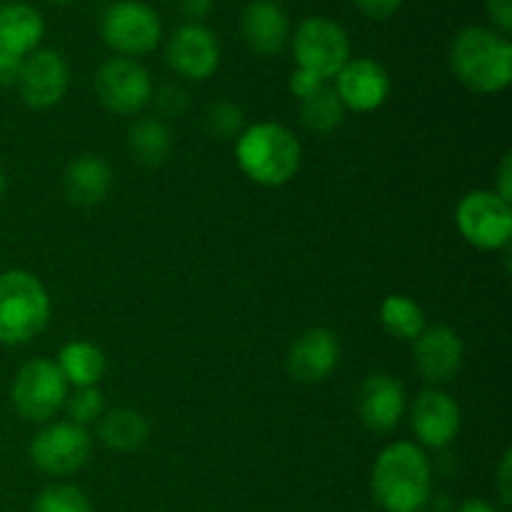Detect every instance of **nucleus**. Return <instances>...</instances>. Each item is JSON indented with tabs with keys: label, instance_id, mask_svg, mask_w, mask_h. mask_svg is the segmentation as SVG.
<instances>
[{
	"label": "nucleus",
	"instance_id": "1",
	"mask_svg": "<svg viewBox=\"0 0 512 512\" xmlns=\"http://www.w3.org/2000/svg\"><path fill=\"white\" fill-rule=\"evenodd\" d=\"M375 503L385 512H423L433 498V465L418 443L398 440L375 458L370 478Z\"/></svg>",
	"mask_w": 512,
	"mask_h": 512
},
{
	"label": "nucleus",
	"instance_id": "2",
	"mask_svg": "<svg viewBox=\"0 0 512 512\" xmlns=\"http://www.w3.org/2000/svg\"><path fill=\"white\" fill-rule=\"evenodd\" d=\"M450 68L468 90L503 93L512 80V43L493 28H463L450 45Z\"/></svg>",
	"mask_w": 512,
	"mask_h": 512
},
{
	"label": "nucleus",
	"instance_id": "3",
	"mask_svg": "<svg viewBox=\"0 0 512 512\" xmlns=\"http://www.w3.org/2000/svg\"><path fill=\"white\" fill-rule=\"evenodd\" d=\"M235 160L245 178L263 188H280L298 175L303 148L285 125L253 123L235 138Z\"/></svg>",
	"mask_w": 512,
	"mask_h": 512
},
{
	"label": "nucleus",
	"instance_id": "4",
	"mask_svg": "<svg viewBox=\"0 0 512 512\" xmlns=\"http://www.w3.org/2000/svg\"><path fill=\"white\" fill-rule=\"evenodd\" d=\"M50 323V295L28 270L0 273V343L28 345Z\"/></svg>",
	"mask_w": 512,
	"mask_h": 512
},
{
	"label": "nucleus",
	"instance_id": "5",
	"mask_svg": "<svg viewBox=\"0 0 512 512\" xmlns=\"http://www.w3.org/2000/svg\"><path fill=\"white\" fill-rule=\"evenodd\" d=\"M100 35L115 55L135 60L158 48L163 23L143 0H115L100 18Z\"/></svg>",
	"mask_w": 512,
	"mask_h": 512
},
{
	"label": "nucleus",
	"instance_id": "6",
	"mask_svg": "<svg viewBox=\"0 0 512 512\" xmlns=\"http://www.w3.org/2000/svg\"><path fill=\"white\" fill-rule=\"evenodd\" d=\"M68 380L55 360L33 358L18 370L10 385V400L18 415L28 423H48L63 410L68 400Z\"/></svg>",
	"mask_w": 512,
	"mask_h": 512
},
{
	"label": "nucleus",
	"instance_id": "7",
	"mask_svg": "<svg viewBox=\"0 0 512 512\" xmlns=\"http://www.w3.org/2000/svg\"><path fill=\"white\" fill-rule=\"evenodd\" d=\"M455 225L478 250H503L512 238V205L495 190H473L455 208Z\"/></svg>",
	"mask_w": 512,
	"mask_h": 512
},
{
	"label": "nucleus",
	"instance_id": "8",
	"mask_svg": "<svg viewBox=\"0 0 512 512\" xmlns=\"http://www.w3.org/2000/svg\"><path fill=\"white\" fill-rule=\"evenodd\" d=\"M293 55L298 68L330 80L350 60L348 33L343 25L325 15L305 18L293 35Z\"/></svg>",
	"mask_w": 512,
	"mask_h": 512
},
{
	"label": "nucleus",
	"instance_id": "9",
	"mask_svg": "<svg viewBox=\"0 0 512 512\" xmlns=\"http://www.w3.org/2000/svg\"><path fill=\"white\" fill-rule=\"evenodd\" d=\"M90 435L70 420L50 423L30 443V463L50 478H68L83 470L90 458Z\"/></svg>",
	"mask_w": 512,
	"mask_h": 512
},
{
	"label": "nucleus",
	"instance_id": "10",
	"mask_svg": "<svg viewBox=\"0 0 512 512\" xmlns=\"http://www.w3.org/2000/svg\"><path fill=\"white\" fill-rule=\"evenodd\" d=\"M95 95L115 115H135L153 98V80L133 58H108L95 73Z\"/></svg>",
	"mask_w": 512,
	"mask_h": 512
},
{
	"label": "nucleus",
	"instance_id": "11",
	"mask_svg": "<svg viewBox=\"0 0 512 512\" xmlns=\"http://www.w3.org/2000/svg\"><path fill=\"white\" fill-rule=\"evenodd\" d=\"M70 85V65L58 50L38 48L20 63L18 88L20 100L33 110H48L65 98Z\"/></svg>",
	"mask_w": 512,
	"mask_h": 512
},
{
	"label": "nucleus",
	"instance_id": "12",
	"mask_svg": "<svg viewBox=\"0 0 512 512\" xmlns=\"http://www.w3.org/2000/svg\"><path fill=\"white\" fill-rule=\"evenodd\" d=\"M165 63L185 80H208L220 65L218 35L203 23H183L165 43Z\"/></svg>",
	"mask_w": 512,
	"mask_h": 512
},
{
	"label": "nucleus",
	"instance_id": "13",
	"mask_svg": "<svg viewBox=\"0 0 512 512\" xmlns=\"http://www.w3.org/2000/svg\"><path fill=\"white\" fill-rule=\"evenodd\" d=\"M333 90L345 110L373 113L390 98V75L373 58H350L335 75Z\"/></svg>",
	"mask_w": 512,
	"mask_h": 512
},
{
	"label": "nucleus",
	"instance_id": "14",
	"mask_svg": "<svg viewBox=\"0 0 512 512\" xmlns=\"http://www.w3.org/2000/svg\"><path fill=\"white\" fill-rule=\"evenodd\" d=\"M413 433L420 448L443 450L458 438L463 413L458 400L440 388H425L413 403Z\"/></svg>",
	"mask_w": 512,
	"mask_h": 512
},
{
	"label": "nucleus",
	"instance_id": "15",
	"mask_svg": "<svg viewBox=\"0 0 512 512\" xmlns=\"http://www.w3.org/2000/svg\"><path fill=\"white\" fill-rule=\"evenodd\" d=\"M413 358L420 375L430 385H448L458 378L465 360V345L460 335L448 325L425 328L413 340Z\"/></svg>",
	"mask_w": 512,
	"mask_h": 512
},
{
	"label": "nucleus",
	"instance_id": "16",
	"mask_svg": "<svg viewBox=\"0 0 512 512\" xmlns=\"http://www.w3.org/2000/svg\"><path fill=\"white\" fill-rule=\"evenodd\" d=\"M288 373L298 383L315 385L333 375L340 363L338 335L328 328H310L295 338L288 350Z\"/></svg>",
	"mask_w": 512,
	"mask_h": 512
},
{
	"label": "nucleus",
	"instance_id": "17",
	"mask_svg": "<svg viewBox=\"0 0 512 512\" xmlns=\"http://www.w3.org/2000/svg\"><path fill=\"white\" fill-rule=\"evenodd\" d=\"M405 388L393 375H370L358 393V415L373 433H390L405 415Z\"/></svg>",
	"mask_w": 512,
	"mask_h": 512
},
{
	"label": "nucleus",
	"instance_id": "18",
	"mask_svg": "<svg viewBox=\"0 0 512 512\" xmlns=\"http://www.w3.org/2000/svg\"><path fill=\"white\" fill-rule=\"evenodd\" d=\"M245 45L258 55H278L290 38L288 13L278 0H250L240 18Z\"/></svg>",
	"mask_w": 512,
	"mask_h": 512
},
{
	"label": "nucleus",
	"instance_id": "19",
	"mask_svg": "<svg viewBox=\"0 0 512 512\" xmlns=\"http://www.w3.org/2000/svg\"><path fill=\"white\" fill-rule=\"evenodd\" d=\"M113 188V168L98 155H80L65 168L63 190L70 203L93 208L108 198Z\"/></svg>",
	"mask_w": 512,
	"mask_h": 512
},
{
	"label": "nucleus",
	"instance_id": "20",
	"mask_svg": "<svg viewBox=\"0 0 512 512\" xmlns=\"http://www.w3.org/2000/svg\"><path fill=\"white\" fill-rule=\"evenodd\" d=\"M45 35V20L38 8L28 3H3L0 5V48L25 58L38 50Z\"/></svg>",
	"mask_w": 512,
	"mask_h": 512
},
{
	"label": "nucleus",
	"instance_id": "21",
	"mask_svg": "<svg viewBox=\"0 0 512 512\" xmlns=\"http://www.w3.org/2000/svg\"><path fill=\"white\" fill-rule=\"evenodd\" d=\"M55 365L73 388H95L108 368L103 350L88 340H70L68 345H63Z\"/></svg>",
	"mask_w": 512,
	"mask_h": 512
},
{
	"label": "nucleus",
	"instance_id": "22",
	"mask_svg": "<svg viewBox=\"0 0 512 512\" xmlns=\"http://www.w3.org/2000/svg\"><path fill=\"white\" fill-rule=\"evenodd\" d=\"M150 425L143 418V413L133 408H115L110 413H103L98 420V438L100 443L115 453H133L140 450L148 440Z\"/></svg>",
	"mask_w": 512,
	"mask_h": 512
},
{
	"label": "nucleus",
	"instance_id": "23",
	"mask_svg": "<svg viewBox=\"0 0 512 512\" xmlns=\"http://www.w3.org/2000/svg\"><path fill=\"white\" fill-rule=\"evenodd\" d=\"M170 148H173V135L168 125L160 118H140L128 130V150L140 165L145 168H158L165 163Z\"/></svg>",
	"mask_w": 512,
	"mask_h": 512
},
{
	"label": "nucleus",
	"instance_id": "24",
	"mask_svg": "<svg viewBox=\"0 0 512 512\" xmlns=\"http://www.w3.org/2000/svg\"><path fill=\"white\" fill-rule=\"evenodd\" d=\"M380 323L388 335L398 340L413 343L428 325H425V310L408 295H388L380 305Z\"/></svg>",
	"mask_w": 512,
	"mask_h": 512
},
{
	"label": "nucleus",
	"instance_id": "25",
	"mask_svg": "<svg viewBox=\"0 0 512 512\" xmlns=\"http://www.w3.org/2000/svg\"><path fill=\"white\" fill-rule=\"evenodd\" d=\"M300 120L310 133L328 135L338 130L345 120V108L338 93L330 85H325L315 95L300 100Z\"/></svg>",
	"mask_w": 512,
	"mask_h": 512
},
{
	"label": "nucleus",
	"instance_id": "26",
	"mask_svg": "<svg viewBox=\"0 0 512 512\" xmlns=\"http://www.w3.org/2000/svg\"><path fill=\"white\" fill-rule=\"evenodd\" d=\"M30 512H93V503L80 488L70 483H58L45 488L35 498Z\"/></svg>",
	"mask_w": 512,
	"mask_h": 512
},
{
	"label": "nucleus",
	"instance_id": "27",
	"mask_svg": "<svg viewBox=\"0 0 512 512\" xmlns=\"http://www.w3.org/2000/svg\"><path fill=\"white\" fill-rule=\"evenodd\" d=\"M63 408H65V413H68L70 423L85 428V425H90V423H95V420L103 418L105 398H103V393L98 390V385H95V388H78L73 395H68V400H65Z\"/></svg>",
	"mask_w": 512,
	"mask_h": 512
},
{
	"label": "nucleus",
	"instance_id": "28",
	"mask_svg": "<svg viewBox=\"0 0 512 512\" xmlns=\"http://www.w3.org/2000/svg\"><path fill=\"white\" fill-rule=\"evenodd\" d=\"M205 120H208L210 133L220 140L238 138V135L245 130L243 110H240L235 103H228V100H220V103L210 105Z\"/></svg>",
	"mask_w": 512,
	"mask_h": 512
},
{
	"label": "nucleus",
	"instance_id": "29",
	"mask_svg": "<svg viewBox=\"0 0 512 512\" xmlns=\"http://www.w3.org/2000/svg\"><path fill=\"white\" fill-rule=\"evenodd\" d=\"M155 108L160 110V115L165 118H178L188 108V93L178 85H163V88L155 93Z\"/></svg>",
	"mask_w": 512,
	"mask_h": 512
},
{
	"label": "nucleus",
	"instance_id": "30",
	"mask_svg": "<svg viewBox=\"0 0 512 512\" xmlns=\"http://www.w3.org/2000/svg\"><path fill=\"white\" fill-rule=\"evenodd\" d=\"M325 85L328 83H325L323 78H318V75L310 73V70L298 68L293 75H290V93H293L298 100L310 98V95H315L320 88H325Z\"/></svg>",
	"mask_w": 512,
	"mask_h": 512
},
{
	"label": "nucleus",
	"instance_id": "31",
	"mask_svg": "<svg viewBox=\"0 0 512 512\" xmlns=\"http://www.w3.org/2000/svg\"><path fill=\"white\" fill-rule=\"evenodd\" d=\"M355 8L370 20H388L400 10L403 0H353Z\"/></svg>",
	"mask_w": 512,
	"mask_h": 512
},
{
	"label": "nucleus",
	"instance_id": "32",
	"mask_svg": "<svg viewBox=\"0 0 512 512\" xmlns=\"http://www.w3.org/2000/svg\"><path fill=\"white\" fill-rule=\"evenodd\" d=\"M485 13L493 20L500 35H508L512 30V0H485Z\"/></svg>",
	"mask_w": 512,
	"mask_h": 512
},
{
	"label": "nucleus",
	"instance_id": "33",
	"mask_svg": "<svg viewBox=\"0 0 512 512\" xmlns=\"http://www.w3.org/2000/svg\"><path fill=\"white\" fill-rule=\"evenodd\" d=\"M495 488H498L500 503L508 508L512 503V450L510 448L505 450L503 458H500L498 473H495Z\"/></svg>",
	"mask_w": 512,
	"mask_h": 512
},
{
	"label": "nucleus",
	"instance_id": "34",
	"mask_svg": "<svg viewBox=\"0 0 512 512\" xmlns=\"http://www.w3.org/2000/svg\"><path fill=\"white\" fill-rule=\"evenodd\" d=\"M20 63H23V58H18V55H13V53H8V50L0 48V88L15 85V80H18Z\"/></svg>",
	"mask_w": 512,
	"mask_h": 512
},
{
	"label": "nucleus",
	"instance_id": "35",
	"mask_svg": "<svg viewBox=\"0 0 512 512\" xmlns=\"http://www.w3.org/2000/svg\"><path fill=\"white\" fill-rule=\"evenodd\" d=\"M498 183H495V193L500 195L503 200H512V155L505 153L503 160L498 165Z\"/></svg>",
	"mask_w": 512,
	"mask_h": 512
},
{
	"label": "nucleus",
	"instance_id": "36",
	"mask_svg": "<svg viewBox=\"0 0 512 512\" xmlns=\"http://www.w3.org/2000/svg\"><path fill=\"white\" fill-rule=\"evenodd\" d=\"M213 3L215 0H180V10L185 18H190V23H200L213 10Z\"/></svg>",
	"mask_w": 512,
	"mask_h": 512
},
{
	"label": "nucleus",
	"instance_id": "37",
	"mask_svg": "<svg viewBox=\"0 0 512 512\" xmlns=\"http://www.w3.org/2000/svg\"><path fill=\"white\" fill-rule=\"evenodd\" d=\"M458 512H500V510L495 508L493 503H488V500L473 498V500H465V503L458 508Z\"/></svg>",
	"mask_w": 512,
	"mask_h": 512
},
{
	"label": "nucleus",
	"instance_id": "38",
	"mask_svg": "<svg viewBox=\"0 0 512 512\" xmlns=\"http://www.w3.org/2000/svg\"><path fill=\"white\" fill-rule=\"evenodd\" d=\"M3 193H5V175L3 170H0V198H3Z\"/></svg>",
	"mask_w": 512,
	"mask_h": 512
},
{
	"label": "nucleus",
	"instance_id": "39",
	"mask_svg": "<svg viewBox=\"0 0 512 512\" xmlns=\"http://www.w3.org/2000/svg\"><path fill=\"white\" fill-rule=\"evenodd\" d=\"M50 3H53V5H70L73 0H50Z\"/></svg>",
	"mask_w": 512,
	"mask_h": 512
},
{
	"label": "nucleus",
	"instance_id": "40",
	"mask_svg": "<svg viewBox=\"0 0 512 512\" xmlns=\"http://www.w3.org/2000/svg\"><path fill=\"white\" fill-rule=\"evenodd\" d=\"M5 3H13V0H5Z\"/></svg>",
	"mask_w": 512,
	"mask_h": 512
}]
</instances>
